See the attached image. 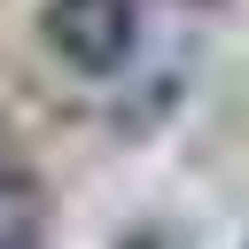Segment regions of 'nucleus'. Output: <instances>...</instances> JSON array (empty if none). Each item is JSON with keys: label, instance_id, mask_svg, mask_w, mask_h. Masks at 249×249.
I'll use <instances>...</instances> for the list:
<instances>
[{"label": "nucleus", "instance_id": "f257e3e1", "mask_svg": "<svg viewBox=\"0 0 249 249\" xmlns=\"http://www.w3.org/2000/svg\"><path fill=\"white\" fill-rule=\"evenodd\" d=\"M132 39H140V0H47V47L86 78L124 70Z\"/></svg>", "mask_w": 249, "mask_h": 249}, {"label": "nucleus", "instance_id": "f03ea898", "mask_svg": "<svg viewBox=\"0 0 249 249\" xmlns=\"http://www.w3.org/2000/svg\"><path fill=\"white\" fill-rule=\"evenodd\" d=\"M0 249H47V195L8 163H0Z\"/></svg>", "mask_w": 249, "mask_h": 249}]
</instances>
